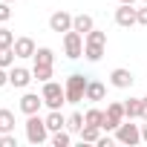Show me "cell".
Masks as SVG:
<instances>
[{
  "mask_svg": "<svg viewBox=\"0 0 147 147\" xmlns=\"http://www.w3.org/2000/svg\"><path fill=\"white\" fill-rule=\"evenodd\" d=\"M12 18V9H9V3H6V0H0V23H6Z\"/></svg>",
  "mask_w": 147,
  "mask_h": 147,
  "instance_id": "obj_28",
  "label": "cell"
},
{
  "mask_svg": "<svg viewBox=\"0 0 147 147\" xmlns=\"http://www.w3.org/2000/svg\"><path fill=\"white\" fill-rule=\"evenodd\" d=\"M124 118H127V115H124V104H121V101H110V104H107V110H104V124H101V130L115 133V130H118V124H121Z\"/></svg>",
  "mask_w": 147,
  "mask_h": 147,
  "instance_id": "obj_4",
  "label": "cell"
},
{
  "mask_svg": "<svg viewBox=\"0 0 147 147\" xmlns=\"http://www.w3.org/2000/svg\"><path fill=\"white\" fill-rule=\"evenodd\" d=\"M72 18H75V15H69V12L61 9V12H55V15L49 18V29L58 32V35H61V32H69V29H72Z\"/></svg>",
  "mask_w": 147,
  "mask_h": 147,
  "instance_id": "obj_10",
  "label": "cell"
},
{
  "mask_svg": "<svg viewBox=\"0 0 147 147\" xmlns=\"http://www.w3.org/2000/svg\"><path fill=\"white\" fill-rule=\"evenodd\" d=\"M78 136H81V141H90V144H92V141H98V138H101V127H92V124H84V130H81Z\"/></svg>",
  "mask_w": 147,
  "mask_h": 147,
  "instance_id": "obj_23",
  "label": "cell"
},
{
  "mask_svg": "<svg viewBox=\"0 0 147 147\" xmlns=\"http://www.w3.org/2000/svg\"><path fill=\"white\" fill-rule=\"evenodd\" d=\"M144 3H147V0H144Z\"/></svg>",
  "mask_w": 147,
  "mask_h": 147,
  "instance_id": "obj_36",
  "label": "cell"
},
{
  "mask_svg": "<svg viewBox=\"0 0 147 147\" xmlns=\"http://www.w3.org/2000/svg\"><path fill=\"white\" fill-rule=\"evenodd\" d=\"M141 118H144V121H147V95H144V98H141Z\"/></svg>",
  "mask_w": 147,
  "mask_h": 147,
  "instance_id": "obj_32",
  "label": "cell"
},
{
  "mask_svg": "<svg viewBox=\"0 0 147 147\" xmlns=\"http://www.w3.org/2000/svg\"><path fill=\"white\" fill-rule=\"evenodd\" d=\"M104 95H107V87H104L101 81H90V84H87L84 101H104Z\"/></svg>",
  "mask_w": 147,
  "mask_h": 147,
  "instance_id": "obj_15",
  "label": "cell"
},
{
  "mask_svg": "<svg viewBox=\"0 0 147 147\" xmlns=\"http://www.w3.org/2000/svg\"><path fill=\"white\" fill-rule=\"evenodd\" d=\"M0 147H18L15 133H0Z\"/></svg>",
  "mask_w": 147,
  "mask_h": 147,
  "instance_id": "obj_27",
  "label": "cell"
},
{
  "mask_svg": "<svg viewBox=\"0 0 147 147\" xmlns=\"http://www.w3.org/2000/svg\"><path fill=\"white\" fill-rule=\"evenodd\" d=\"M115 141H118V144H127V147H136V144L141 141V127L133 124V118H130V121H121L118 130H115Z\"/></svg>",
  "mask_w": 147,
  "mask_h": 147,
  "instance_id": "obj_5",
  "label": "cell"
},
{
  "mask_svg": "<svg viewBox=\"0 0 147 147\" xmlns=\"http://www.w3.org/2000/svg\"><path fill=\"white\" fill-rule=\"evenodd\" d=\"M84 121L92 124V127H101V124H104V110H98V107L87 110V113H84Z\"/></svg>",
  "mask_w": 147,
  "mask_h": 147,
  "instance_id": "obj_22",
  "label": "cell"
},
{
  "mask_svg": "<svg viewBox=\"0 0 147 147\" xmlns=\"http://www.w3.org/2000/svg\"><path fill=\"white\" fill-rule=\"evenodd\" d=\"M6 3H15V0H6Z\"/></svg>",
  "mask_w": 147,
  "mask_h": 147,
  "instance_id": "obj_35",
  "label": "cell"
},
{
  "mask_svg": "<svg viewBox=\"0 0 147 147\" xmlns=\"http://www.w3.org/2000/svg\"><path fill=\"white\" fill-rule=\"evenodd\" d=\"M49 141H52V147H69L72 144V136H69V130H58V133L49 136Z\"/></svg>",
  "mask_w": 147,
  "mask_h": 147,
  "instance_id": "obj_21",
  "label": "cell"
},
{
  "mask_svg": "<svg viewBox=\"0 0 147 147\" xmlns=\"http://www.w3.org/2000/svg\"><path fill=\"white\" fill-rule=\"evenodd\" d=\"M40 95H43V104H46L49 110H61V107L66 104V90H63L58 81H46L43 90H40Z\"/></svg>",
  "mask_w": 147,
  "mask_h": 147,
  "instance_id": "obj_3",
  "label": "cell"
},
{
  "mask_svg": "<svg viewBox=\"0 0 147 147\" xmlns=\"http://www.w3.org/2000/svg\"><path fill=\"white\" fill-rule=\"evenodd\" d=\"M124 115L127 118H141V98H127L124 101Z\"/></svg>",
  "mask_w": 147,
  "mask_h": 147,
  "instance_id": "obj_20",
  "label": "cell"
},
{
  "mask_svg": "<svg viewBox=\"0 0 147 147\" xmlns=\"http://www.w3.org/2000/svg\"><path fill=\"white\" fill-rule=\"evenodd\" d=\"M72 29H75V32H81V35L87 38V35L95 29V20H92L90 15H84V12H81V15H75V18H72Z\"/></svg>",
  "mask_w": 147,
  "mask_h": 147,
  "instance_id": "obj_13",
  "label": "cell"
},
{
  "mask_svg": "<svg viewBox=\"0 0 147 147\" xmlns=\"http://www.w3.org/2000/svg\"><path fill=\"white\" fill-rule=\"evenodd\" d=\"M115 23L124 26V29L136 26V23H138V9H133V3H121V6L115 9Z\"/></svg>",
  "mask_w": 147,
  "mask_h": 147,
  "instance_id": "obj_8",
  "label": "cell"
},
{
  "mask_svg": "<svg viewBox=\"0 0 147 147\" xmlns=\"http://www.w3.org/2000/svg\"><path fill=\"white\" fill-rule=\"evenodd\" d=\"M40 107H43V95H38V92H26L20 98V113H26V115L40 113Z\"/></svg>",
  "mask_w": 147,
  "mask_h": 147,
  "instance_id": "obj_11",
  "label": "cell"
},
{
  "mask_svg": "<svg viewBox=\"0 0 147 147\" xmlns=\"http://www.w3.org/2000/svg\"><path fill=\"white\" fill-rule=\"evenodd\" d=\"M84 124H87V121H84V115H81V113H72V115L66 118V130H69V133H81V130H84Z\"/></svg>",
  "mask_w": 147,
  "mask_h": 147,
  "instance_id": "obj_24",
  "label": "cell"
},
{
  "mask_svg": "<svg viewBox=\"0 0 147 147\" xmlns=\"http://www.w3.org/2000/svg\"><path fill=\"white\" fill-rule=\"evenodd\" d=\"M0 46H15V32L0 26Z\"/></svg>",
  "mask_w": 147,
  "mask_h": 147,
  "instance_id": "obj_26",
  "label": "cell"
},
{
  "mask_svg": "<svg viewBox=\"0 0 147 147\" xmlns=\"http://www.w3.org/2000/svg\"><path fill=\"white\" fill-rule=\"evenodd\" d=\"M133 81H136V78H133V72H130V69H124V66H118V69H113V72H110V84H113L115 90H130V87H133Z\"/></svg>",
  "mask_w": 147,
  "mask_h": 147,
  "instance_id": "obj_9",
  "label": "cell"
},
{
  "mask_svg": "<svg viewBox=\"0 0 147 147\" xmlns=\"http://www.w3.org/2000/svg\"><path fill=\"white\" fill-rule=\"evenodd\" d=\"M121 3H136V0H121Z\"/></svg>",
  "mask_w": 147,
  "mask_h": 147,
  "instance_id": "obj_34",
  "label": "cell"
},
{
  "mask_svg": "<svg viewBox=\"0 0 147 147\" xmlns=\"http://www.w3.org/2000/svg\"><path fill=\"white\" fill-rule=\"evenodd\" d=\"M0 133H15V113L0 107Z\"/></svg>",
  "mask_w": 147,
  "mask_h": 147,
  "instance_id": "obj_17",
  "label": "cell"
},
{
  "mask_svg": "<svg viewBox=\"0 0 147 147\" xmlns=\"http://www.w3.org/2000/svg\"><path fill=\"white\" fill-rule=\"evenodd\" d=\"M12 49H15V55H18V58H32L38 46H35V40H32V38H15V46H12Z\"/></svg>",
  "mask_w": 147,
  "mask_h": 147,
  "instance_id": "obj_12",
  "label": "cell"
},
{
  "mask_svg": "<svg viewBox=\"0 0 147 147\" xmlns=\"http://www.w3.org/2000/svg\"><path fill=\"white\" fill-rule=\"evenodd\" d=\"M138 26H147V3L144 9H138Z\"/></svg>",
  "mask_w": 147,
  "mask_h": 147,
  "instance_id": "obj_31",
  "label": "cell"
},
{
  "mask_svg": "<svg viewBox=\"0 0 147 147\" xmlns=\"http://www.w3.org/2000/svg\"><path fill=\"white\" fill-rule=\"evenodd\" d=\"M6 84H9V69L0 66V87H6Z\"/></svg>",
  "mask_w": 147,
  "mask_h": 147,
  "instance_id": "obj_29",
  "label": "cell"
},
{
  "mask_svg": "<svg viewBox=\"0 0 147 147\" xmlns=\"http://www.w3.org/2000/svg\"><path fill=\"white\" fill-rule=\"evenodd\" d=\"M104 43H92V40H84V58L90 61V63H98L101 58H104Z\"/></svg>",
  "mask_w": 147,
  "mask_h": 147,
  "instance_id": "obj_14",
  "label": "cell"
},
{
  "mask_svg": "<svg viewBox=\"0 0 147 147\" xmlns=\"http://www.w3.org/2000/svg\"><path fill=\"white\" fill-rule=\"evenodd\" d=\"M113 141H115V138H110V136H101L95 144H98V147H113Z\"/></svg>",
  "mask_w": 147,
  "mask_h": 147,
  "instance_id": "obj_30",
  "label": "cell"
},
{
  "mask_svg": "<svg viewBox=\"0 0 147 147\" xmlns=\"http://www.w3.org/2000/svg\"><path fill=\"white\" fill-rule=\"evenodd\" d=\"M87 84H90V78L84 75V72H72V75L66 78V84H63V90H66V104H81L84 95H87Z\"/></svg>",
  "mask_w": 147,
  "mask_h": 147,
  "instance_id": "obj_1",
  "label": "cell"
},
{
  "mask_svg": "<svg viewBox=\"0 0 147 147\" xmlns=\"http://www.w3.org/2000/svg\"><path fill=\"white\" fill-rule=\"evenodd\" d=\"M141 141H147V124H141Z\"/></svg>",
  "mask_w": 147,
  "mask_h": 147,
  "instance_id": "obj_33",
  "label": "cell"
},
{
  "mask_svg": "<svg viewBox=\"0 0 147 147\" xmlns=\"http://www.w3.org/2000/svg\"><path fill=\"white\" fill-rule=\"evenodd\" d=\"M32 75H35V81L46 84V81H52V66L49 63H35L32 66Z\"/></svg>",
  "mask_w": 147,
  "mask_h": 147,
  "instance_id": "obj_19",
  "label": "cell"
},
{
  "mask_svg": "<svg viewBox=\"0 0 147 147\" xmlns=\"http://www.w3.org/2000/svg\"><path fill=\"white\" fill-rule=\"evenodd\" d=\"M15 49L12 46H0V66H6V69H12L15 66Z\"/></svg>",
  "mask_w": 147,
  "mask_h": 147,
  "instance_id": "obj_25",
  "label": "cell"
},
{
  "mask_svg": "<svg viewBox=\"0 0 147 147\" xmlns=\"http://www.w3.org/2000/svg\"><path fill=\"white\" fill-rule=\"evenodd\" d=\"M46 127H49V133L66 130V115H61V110H49V115H46Z\"/></svg>",
  "mask_w": 147,
  "mask_h": 147,
  "instance_id": "obj_16",
  "label": "cell"
},
{
  "mask_svg": "<svg viewBox=\"0 0 147 147\" xmlns=\"http://www.w3.org/2000/svg\"><path fill=\"white\" fill-rule=\"evenodd\" d=\"M32 81H35L32 69H26V66H12V69H9V84H12L15 90H26Z\"/></svg>",
  "mask_w": 147,
  "mask_h": 147,
  "instance_id": "obj_7",
  "label": "cell"
},
{
  "mask_svg": "<svg viewBox=\"0 0 147 147\" xmlns=\"http://www.w3.org/2000/svg\"><path fill=\"white\" fill-rule=\"evenodd\" d=\"M32 61H35V63H49V66H52V63H55V52H52L49 46H38L35 55H32Z\"/></svg>",
  "mask_w": 147,
  "mask_h": 147,
  "instance_id": "obj_18",
  "label": "cell"
},
{
  "mask_svg": "<svg viewBox=\"0 0 147 147\" xmlns=\"http://www.w3.org/2000/svg\"><path fill=\"white\" fill-rule=\"evenodd\" d=\"M49 127H46V118H40L38 113L35 115H26V138H29V144H43V141H49Z\"/></svg>",
  "mask_w": 147,
  "mask_h": 147,
  "instance_id": "obj_2",
  "label": "cell"
},
{
  "mask_svg": "<svg viewBox=\"0 0 147 147\" xmlns=\"http://www.w3.org/2000/svg\"><path fill=\"white\" fill-rule=\"evenodd\" d=\"M63 52H66V58H84V35L81 32H75V29H69V32H63Z\"/></svg>",
  "mask_w": 147,
  "mask_h": 147,
  "instance_id": "obj_6",
  "label": "cell"
}]
</instances>
